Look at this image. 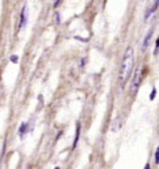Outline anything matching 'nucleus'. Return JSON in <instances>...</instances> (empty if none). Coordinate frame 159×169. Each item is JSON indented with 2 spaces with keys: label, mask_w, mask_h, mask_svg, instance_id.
Instances as JSON below:
<instances>
[{
  "label": "nucleus",
  "mask_w": 159,
  "mask_h": 169,
  "mask_svg": "<svg viewBox=\"0 0 159 169\" xmlns=\"http://www.w3.org/2000/svg\"><path fill=\"white\" fill-rule=\"evenodd\" d=\"M11 62H13V63H18V56H12L11 57Z\"/></svg>",
  "instance_id": "obj_10"
},
{
  "label": "nucleus",
  "mask_w": 159,
  "mask_h": 169,
  "mask_svg": "<svg viewBox=\"0 0 159 169\" xmlns=\"http://www.w3.org/2000/svg\"><path fill=\"white\" fill-rule=\"evenodd\" d=\"M79 135H80V124L78 123V124H77V130H76V137H74V141H73V148L77 147V143H78V140H79Z\"/></svg>",
  "instance_id": "obj_4"
},
{
  "label": "nucleus",
  "mask_w": 159,
  "mask_h": 169,
  "mask_svg": "<svg viewBox=\"0 0 159 169\" xmlns=\"http://www.w3.org/2000/svg\"><path fill=\"white\" fill-rule=\"evenodd\" d=\"M144 169H151V167H150V164H146V166H145V168Z\"/></svg>",
  "instance_id": "obj_12"
},
{
  "label": "nucleus",
  "mask_w": 159,
  "mask_h": 169,
  "mask_svg": "<svg viewBox=\"0 0 159 169\" xmlns=\"http://www.w3.org/2000/svg\"><path fill=\"white\" fill-rule=\"evenodd\" d=\"M54 169H60V168H58V167H55V168H54Z\"/></svg>",
  "instance_id": "obj_13"
},
{
  "label": "nucleus",
  "mask_w": 159,
  "mask_h": 169,
  "mask_svg": "<svg viewBox=\"0 0 159 169\" xmlns=\"http://www.w3.org/2000/svg\"><path fill=\"white\" fill-rule=\"evenodd\" d=\"M133 59H135V51L132 47H129L127 51L124 54L123 62L120 65V72H119V82L124 85L126 81L130 78V75L133 69Z\"/></svg>",
  "instance_id": "obj_1"
},
{
  "label": "nucleus",
  "mask_w": 159,
  "mask_h": 169,
  "mask_svg": "<svg viewBox=\"0 0 159 169\" xmlns=\"http://www.w3.org/2000/svg\"><path fill=\"white\" fill-rule=\"evenodd\" d=\"M141 79H143V68H141V66H138L135 72V76L132 78L131 87H130V93H131V95H135V92L138 91L139 85H140V83H141Z\"/></svg>",
  "instance_id": "obj_2"
},
{
  "label": "nucleus",
  "mask_w": 159,
  "mask_h": 169,
  "mask_svg": "<svg viewBox=\"0 0 159 169\" xmlns=\"http://www.w3.org/2000/svg\"><path fill=\"white\" fill-rule=\"evenodd\" d=\"M26 129H27V124H26V123H23V124L20 125V128H19V135H20V137H24V135L26 134Z\"/></svg>",
  "instance_id": "obj_5"
},
{
  "label": "nucleus",
  "mask_w": 159,
  "mask_h": 169,
  "mask_svg": "<svg viewBox=\"0 0 159 169\" xmlns=\"http://www.w3.org/2000/svg\"><path fill=\"white\" fill-rule=\"evenodd\" d=\"M159 150L158 149H157V150H156V153H154V160H156V163H158L159 161H158V155H159Z\"/></svg>",
  "instance_id": "obj_9"
},
{
  "label": "nucleus",
  "mask_w": 159,
  "mask_h": 169,
  "mask_svg": "<svg viewBox=\"0 0 159 169\" xmlns=\"http://www.w3.org/2000/svg\"><path fill=\"white\" fill-rule=\"evenodd\" d=\"M154 96H156V89H153V90H152L151 96H150V99H153V98H154Z\"/></svg>",
  "instance_id": "obj_11"
},
{
  "label": "nucleus",
  "mask_w": 159,
  "mask_h": 169,
  "mask_svg": "<svg viewBox=\"0 0 159 169\" xmlns=\"http://www.w3.org/2000/svg\"><path fill=\"white\" fill-rule=\"evenodd\" d=\"M158 47H159V39L156 40V50H154V56L158 54Z\"/></svg>",
  "instance_id": "obj_8"
},
{
  "label": "nucleus",
  "mask_w": 159,
  "mask_h": 169,
  "mask_svg": "<svg viewBox=\"0 0 159 169\" xmlns=\"http://www.w3.org/2000/svg\"><path fill=\"white\" fill-rule=\"evenodd\" d=\"M157 6H158V0H156V1H154V5H153L152 7L150 8V11H148V12L146 13V18L150 17V14H152L153 12H154L156 10H157Z\"/></svg>",
  "instance_id": "obj_6"
},
{
  "label": "nucleus",
  "mask_w": 159,
  "mask_h": 169,
  "mask_svg": "<svg viewBox=\"0 0 159 169\" xmlns=\"http://www.w3.org/2000/svg\"><path fill=\"white\" fill-rule=\"evenodd\" d=\"M26 23H27V6L25 5L21 10V13H20V29H24L26 26Z\"/></svg>",
  "instance_id": "obj_3"
},
{
  "label": "nucleus",
  "mask_w": 159,
  "mask_h": 169,
  "mask_svg": "<svg viewBox=\"0 0 159 169\" xmlns=\"http://www.w3.org/2000/svg\"><path fill=\"white\" fill-rule=\"evenodd\" d=\"M151 35H152V31H151V32H150V33L146 35V38H145V41L143 43V47H144V49H146V47H147V44H148V41H150V37H151Z\"/></svg>",
  "instance_id": "obj_7"
}]
</instances>
